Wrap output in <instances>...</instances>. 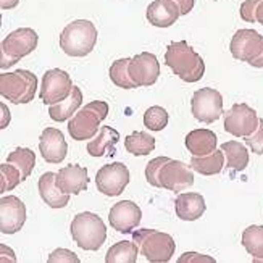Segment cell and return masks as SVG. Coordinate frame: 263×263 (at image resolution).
<instances>
[{
	"label": "cell",
	"mask_w": 263,
	"mask_h": 263,
	"mask_svg": "<svg viewBox=\"0 0 263 263\" xmlns=\"http://www.w3.org/2000/svg\"><path fill=\"white\" fill-rule=\"evenodd\" d=\"M165 65L184 83H197L203 78L205 63L202 57L186 41L171 42L166 47Z\"/></svg>",
	"instance_id": "6da1fadb"
},
{
	"label": "cell",
	"mask_w": 263,
	"mask_h": 263,
	"mask_svg": "<svg viewBox=\"0 0 263 263\" xmlns=\"http://www.w3.org/2000/svg\"><path fill=\"white\" fill-rule=\"evenodd\" d=\"M97 29L89 20H76L66 25L60 34V49L70 57L83 59L94 50Z\"/></svg>",
	"instance_id": "7a4b0ae2"
},
{
	"label": "cell",
	"mask_w": 263,
	"mask_h": 263,
	"mask_svg": "<svg viewBox=\"0 0 263 263\" xmlns=\"http://www.w3.org/2000/svg\"><path fill=\"white\" fill-rule=\"evenodd\" d=\"M70 233L78 247H81L83 250H90V252L99 250L107 239L105 223L92 212L78 213L70 224Z\"/></svg>",
	"instance_id": "3957f363"
},
{
	"label": "cell",
	"mask_w": 263,
	"mask_h": 263,
	"mask_svg": "<svg viewBox=\"0 0 263 263\" xmlns=\"http://www.w3.org/2000/svg\"><path fill=\"white\" fill-rule=\"evenodd\" d=\"M133 241L139 247L141 255L151 263H166L173 258L176 250V242L170 234L148 228L133 231Z\"/></svg>",
	"instance_id": "277c9868"
},
{
	"label": "cell",
	"mask_w": 263,
	"mask_h": 263,
	"mask_svg": "<svg viewBox=\"0 0 263 263\" xmlns=\"http://www.w3.org/2000/svg\"><path fill=\"white\" fill-rule=\"evenodd\" d=\"M37 32L31 28H20L10 32L0 45V68L7 70L16 65L23 57L34 52L37 47Z\"/></svg>",
	"instance_id": "5b68a950"
},
{
	"label": "cell",
	"mask_w": 263,
	"mask_h": 263,
	"mask_svg": "<svg viewBox=\"0 0 263 263\" xmlns=\"http://www.w3.org/2000/svg\"><path fill=\"white\" fill-rule=\"evenodd\" d=\"M37 90V78L28 70L0 74V94L11 104H29Z\"/></svg>",
	"instance_id": "8992f818"
},
{
	"label": "cell",
	"mask_w": 263,
	"mask_h": 263,
	"mask_svg": "<svg viewBox=\"0 0 263 263\" xmlns=\"http://www.w3.org/2000/svg\"><path fill=\"white\" fill-rule=\"evenodd\" d=\"M192 115L197 121L212 124L223 115V97L216 89L202 87L196 90L191 100Z\"/></svg>",
	"instance_id": "52a82bcc"
},
{
	"label": "cell",
	"mask_w": 263,
	"mask_h": 263,
	"mask_svg": "<svg viewBox=\"0 0 263 263\" xmlns=\"http://www.w3.org/2000/svg\"><path fill=\"white\" fill-rule=\"evenodd\" d=\"M224 115V131L234 137H247L254 134L260 124L257 111L247 104H234Z\"/></svg>",
	"instance_id": "ba28073f"
},
{
	"label": "cell",
	"mask_w": 263,
	"mask_h": 263,
	"mask_svg": "<svg viewBox=\"0 0 263 263\" xmlns=\"http://www.w3.org/2000/svg\"><path fill=\"white\" fill-rule=\"evenodd\" d=\"M73 87L74 86H73L70 74L60 70V68H53V70L45 71L42 76L39 97L42 100V104L53 105L70 96Z\"/></svg>",
	"instance_id": "9c48e42d"
},
{
	"label": "cell",
	"mask_w": 263,
	"mask_h": 263,
	"mask_svg": "<svg viewBox=\"0 0 263 263\" xmlns=\"http://www.w3.org/2000/svg\"><path fill=\"white\" fill-rule=\"evenodd\" d=\"M129 178H131L129 170L124 163H121V162L108 163L97 171L96 186H97L99 192H102L104 196L117 197L129 184Z\"/></svg>",
	"instance_id": "30bf717a"
},
{
	"label": "cell",
	"mask_w": 263,
	"mask_h": 263,
	"mask_svg": "<svg viewBox=\"0 0 263 263\" xmlns=\"http://www.w3.org/2000/svg\"><path fill=\"white\" fill-rule=\"evenodd\" d=\"M231 55L241 62H254L263 50V36L255 29H239L230 44Z\"/></svg>",
	"instance_id": "8fae6325"
},
{
	"label": "cell",
	"mask_w": 263,
	"mask_h": 263,
	"mask_svg": "<svg viewBox=\"0 0 263 263\" xmlns=\"http://www.w3.org/2000/svg\"><path fill=\"white\" fill-rule=\"evenodd\" d=\"M191 165H186L181 160H170L160 171V184L163 189L171 192H182L194 184V173Z\"/></svg>",
	"instance_id": "7c38bea8"
},
{
	"label": "cell",
	"mask_w": 263,
	"mask_h": 263,
	"mask_svg": "<svg viewBox=\"0 0 263 263\" xmlns=\"http://www.w3.org/2000/svg\"><path fill=\"white\" fill-rule=\"evenodd\" d=\"M142 220V212L131 200H120L110 209L108 221L115 231L121 234L133 233Z\"/></svg>",
	"instance_id": "4fadbf2b"
},
{
	"label": "cell",
	"mask_w": 263,
	"mask_h": 263,
	"mask_svg": "<svg viewBox=\"0 0 263 263\" xmlns=\"http://www.w3.org/2000/svg\"><path fill=\"white\" fill-rule=\"evenodd\" d=\"M26 221V205L16 196L0 199V231L4 234L18 233Z\"/></svg>",
	"instance_id": "5bb4252c"
},
{
	"label": "cell",
	"mask_w": 263,
	"mask_h": 263,
	"mask_svg": "<svg viewBox=\"0 0 263 263\" xmlns=\"http://www.w3.org/2000/svg\"><path fill=\"white\" fill-rule=\"evenodd\" d=\"M129 76L137 87H148L157 83L160 76V63L154 53L142 52L129 62Z\"/></svg>",
	"instance_id": "9a60e30c"
},
{
	"label": "cell",
	"mask_w": 263,
	"mask_h": 263,
	"mask_svg": "<svg viewBox=\"0 0 263 263\" xmlns=\"http://www.w3.org/2000/svg\"><path fill=\"white\" fill-rule=\"evenodd\" d=\"M39 152L50 165H59L63 162L68 152V144L63 133L57 128H45L39 137Z\"/></svg>",
	"instance_id": "2e32d148"
},
{
	"label": "cell",
	"mask_w": 263,
	"mask_h": 263,
	"mask_svg": "<svg viewBox=\"0 0 263 263\" xmlns=\"http://www.w3.org/2000/svg\"><path fill=\"white\" fill-rule=\"evenodd\" d=\"M100 118L90 108L83 107L74 113V117L68 121V133L74 141L94 139L100 131Z\"/></svg>",
	"instance_id": "e0dca14e"
},
{
	"label": "cell",
	"mask_w": 263,
	"mask_h": 263,
	"mask_svg": "<svg viewBox=\"0 0 263 263\" xmlns=\"http://www.w3.org/2000/svg\"><path fill=\"white\" fill-rule=\"evenodd\" d=\"M55 184L65 194H74L78 196L79 192L87 189L89 176L87 170L81 165H66L60 168V171L55 176Z\"/></svg>",
	"instance_id": "ac0fdd59"
},
{
	"label": "cell",
	"mask_w": 263,
	"mask_h": 263,
	"mask_svg": "<svg viewBox=\"0 0 263 263\" xmlns=\"http://www.w3.org/2000/svg\"><path fill=\"white\" fill-rule=\"evenodd\" d=\"M145 16L155 28H170L181 16V8L175 0H154L147 7Z\"/></svg>",
	"instance_id": "d6986e66"
},
{
	"label": "cell",
	"mask_w": 263,
	"mask_h": 263,
	"mask_svg": "<svg viewBox=\"0 0 263 263\" xmlns=\"http://www.w3.org/2000/svg\"><path fill=\"white\" fill-rule=\"evenodd\" d=\"M207 210L205 199L199 192H184L179 194L175 202L176 216L182 221H196Z\"/></svg>",
	"instance_id": "ffe728a7"
},
{
	"label": "cell",
	"mask_w": 263,
	"mask_h": 263,
	"mask_svg": "<svg viewBox=\"0 0 263 263\" xmlns=\"http://www.w3.org/2000/svg\"><path fill=\"white\" fill-rule=\"evenodd\" d=\"M55 176L57 173L47 171L39 178V194L44 203H47L50 209H63L70 202L71 194H65L57 187Z\"/></svg>",
	"instance_id": "44dd1931"
},
{
	"label": "cell",
	"mask_w": 263,
	"mask_h": 263,
	"mask_svg": "<svg viewBox=\"0 0 263 263\" xmlns=\"http://www.w3.org/2000/svg\"><path fill=\"white\" fill-rule=\"evenodd\" d=\"M120 133L111 126H102L99 136L87 142V154L92 157L115 155L117 144L120 142Z\"/></svg>",
	"instance_id": "7402d4cb"
},
{
	"label": "cell",
	"mask_w": 263,
	"mask_h": 263,
	"mask_svg": "<svg viewBox=\"0 0 263 263\" xmlns=\"http://www.w3.org/2000/svg\"><path fill=\"white\" fill-rule=\"evenodd\" d=\"M218 137L212 129H194L186 136V147L194 157H205L216 151Z\"/></svg>",
	"instance_id": "603a6c76"
},
{
	"label": "cell",
	"mask_w": 263,
	"mask_h": 263,
	"mask_svg": "<svg viewBox=\"0 0 263 263\" xmlns=\"http://www.w3.org/2000/svg\"><path fill=\"white\" fill-rule=\"evenodd\" d=\"M81 104H83V92L78 86H74L71 94L68 96L65 100L59 102V104L50 105L49 117L53 121H59V123L71 120L74 117V113L79 110V107H81Z\"/></svg>",
	"instance_id": "cb8c5ba5"
},
{
	"label": "cell",
	"mask_w": 263,
	"mask_h": 263,
	"mask_svg": "<svg viewBox=\"0 0 263 263\" xmlns=\"http://www.w3.org/2000/svg\"><path fill=\"white\" fill-rule=\"evenodd\" d=\"M226 165V158H224V152L221 151H215L210 155L205 157H194L191 158V168L197 173L203 175V176H215L220 175L223 168Z\"/></svg>",
	"instance_id": "d4e9b609"
},
{
	"label": "cell",
	"mask_w": 263,
	"mask_h": 263,
	"mask_svg": "<svg viewBox=\"0 0 263 263\" xmlns=\"http://www.w3.org/2000/svg\"><path fill=\"white\" fill-rule=\"evenodd\" d=\"M221 151L224 152L226 158V168L231 173L244 171L249 165V152L244 144L237 141H228L221 145Z\"/></svg>",
	"instance_id": "484cf974"
},
{
	"label": "cell",
	"mask_w": 263,
	"mask_h": 263,
	"mask_svg": "<svg viewBox=\"0 0 263 263\" xmlns=\"http://www.w3.org/2000/svg\"><path fill=\"white\" fill-rule=\"evenodd\" d=\"M241 244L247 250L249 255H252V261L257 263L263 258V226L252 224L242 231Z\"/></svg>",
	"instance_id": "4316f807"
},
{
	"label": "cell",
	"mask_w": 263,
	"mask_h": 263,
	"mask_svg": "<svg viewBox=\"0 0 263 263\" xmlns=\"http://www.w3.org/2000/svg\"><path fill=\"white\" fill-rule=\"evenodd\" d=\"M139 247L134 241H120L107 250V263H136Z\"/></svg>",
	"instance_id": "83f0119b"
},
{
	"label": "cell",
	"mask_w": 263,
	"mask_h": 263,
	"mask_svg": "<svg viewBox=\"0 0 263 263\" xmlns=\"http://www.w3.org/2000/svg\"><path fill=\"white\" fill-rule=\"evenodd\" d=\"M124 148L133 155H148L155 148V137L144 131H134L124 137Z\"/></svg>",
	"instance_id": "f1b7e54d"
},
{
	"label": "cell",
	"mask_w": 263,
	"mask_h": 263,
	"mask_svg": "<svg viewBox=\"0 0 263 263\" xmlns=\"http://www.w3.org/2000/svg\"><path fill=\"white\" fill-rule=\"evenodd\" d=\"M7 162L15 165L21 171V179L26 181L32 173L34 165H36V155H34V152L31 151V148L18 147L7 157Z\"/></svg>",
	"instance_id": "f546056e"
},
{
	"label": "cell",
	"mask_w": 263,
	"mask_h": 263,
	"mask_svg": "<svg viewBox=\"0 0 263 263\" xmlns=\"http://www.w3.org/2000/svg\"><path fill=\"white\" fill-rule=\"evenodd\" d=\"M129 62L131 59H120L113 62L110 66V79L117 87L121 89H134L137 87L129 76Z\"/></svg>",
	"instance_id": "4dcf8cb0"
},
{
	"label": "cell",
	"mask_w": 263,
	"mask_h": 263,
	"mask_svg": "<svg viewBox=\"0 0 263 263\" xmlns=\"http://www.w3.org/2000/svg\"><path fill=\"white\" fill-rule=\"evenodd\" d=\"M170 115L163 107L154 105L144 113V126L151 131H163L168 124Z\"/></svg>",
	"instance_id": "1f68e13d"
},
{
	"label": "cell",
	"mask_w": 263,
	"mask_h": 263,
	"mask_svg": "<svg viewBox=\"0 0 263 263\" xmlns=\"http://www.w3.org/2000/svg\"><path fill=\"white\" fill-rule=\"evenodd\" d=\"M21 179V171L11 163H2L0 165V192L5 194L7 191H13Z\"/></svg>",
	"instance_id": "d6a6232c"
},
{
	"label": "cell",
	"mask_w": 263,
	"mask_h": 263,
	"mask_svg": "<svg viewBox=\"0 0 263 263\" xmlns=\"http://www.w3.org/2000/svg\"><path fill=\"white\" fill-rule=\"evenodd\" d=\"M171 158L168 157H157L154 160H151V162L147 163L145 166V179L151 186L154 187H162V184H160V171H162L163 165L166 162H170Z\"/></svg>",
	"instance_id": "836d02e7"
},
{
	"label": "cell",
	"mask_w": 263,
	"mask_h": 263,
	"mask_svg": "<svg viewBox=\"0 0 263 263\" xmlns=\"http://www.w3.org/2000/svg\"><path fill=\"white\" fill-rule=\"evenodd\" d=\"M246 144L250 147V151L257 155H263V118H260V124L254 134L244 137Z\"/></svg>",
	"instance_id": "e575fe53"
},
{
	"label": "cell",
	"mask_w": 263,
	"mask_h": 263,
	"mask_svg": "<svg viewBox=\"0 0 263 263\" xmlns=\"http://www.w3.org/2000/svg\"><path fill=\"white\" fill-rule=\"evenodd\" d=\"M261 0H244L239 15L246 23H257V7Z\"/></svg>",
	"instance_id": "d590c367"
},
{
	"label": "cell",
	"mask_w": 263,
	"mask_h": 263,
	"mask_svg": "<svg viewBox=\"0 0 263 263\" xmlns=\"http://www.w3.org/2000/svg\"><path fill=\"white\" fill-rule=\"evenodd\" d=\"M50 263H59V261H74V263H79V257L71 252V250H68V249H57L53 250V252L49 255L47 258Z\"/></svg>",
	"instance_id": "8d00e7d4"
},
{
	"label": "cell",
	"mask_w": 263,
	"mask_h": 263,
	"mask_svg": "<svg viewBox=\"0 0 263 263\" xmlns=\"http://www.w3.org/2000/svg\"><path fill=\"white\" fill-rule=\"evenodd\" d=\"M86 107L90 108L94 113H97L102 121H104L108 115V104L104 100H94V102H90V104H87Z\"/></svg>",
	"instance_id": "74e56055"
},
{
	"label": "cell",
	"mask_w": 263,
	"mask_h": 263,
	"mask_svg": "<svg viewBox=\"0 0 263 263\" xmlns=\"http://www.w3.org/2000/svg\"><path fill=\"white\" fill-rule=\"evenodd\" d=\"M179 263H184V261H207V263H215V258L209 257V255H200V254H196V252H186L182 254L179 258H178Z\"/></svg>",
	"instance_id": "f35d334b"
},
{
	"label": "cell",
	"mask_w": 263,
	"mask_h": 263,
	"mask_svg": "<svg viewBox=\"0 0 263 263\" xmlns=\"http://www.w3.org/2000/svg\"><path fill=\"white\" fill-rule=\"evenodd\" d=\"M181 8V15H189L194 5H196V0H175Z\"/></svg>",
	"instance_id": "ab89813d"
},
{
	"label": "cell",
	"mask_w": 263,
	"mask_h": 263,
	"mask_svg": "<svg viewBox=\"0 0 263 263\" xmlns=\"http://www.w3.org/2000/svg\"><path fill=\"white\" fill-rule=\"evenodd\" d=\"M20 4V0H0V8L2 10H11Z\"/></svg>",
	"instance_id": "60d3db41"
},
{
	"label": "cell",
	"mask_w": 263,
	"mask_h": 263,
	"mask_svg": "<svg viewBox=\"0 0 263 263\" xmlns=\"http://www.w3.org/2000/svg\"><path fill=\"white\" fill-rule=\"evenodd\" d=\"M2 111H4V121H2V129H5L7 128V124L10 123V111H7V107L5 105H2Z\"/></svg>",
	"instance_id": "b9f144b4"
},
{
	"label": "cell",
	"mask_w": 263,
	"mask_h": 263,
	"mask_svg": "<svg viewBox=\"0 0 263 263\" xmlns=\"http://www.w3.org/2000/svg\"><path fill=\"white\" fill-rule=\"evenodd\" d=\"M249 65H250V66H254V68H263V50H261V53L257 57V59H255L254 62H250Z\"/></svg>",
	"instance_id": "7bdbcfd3"
},
{
	"label": "cell",
	"mask_w": 263,
	"mask_h": 263,
	"mask_svg": "<svg viewBox=\"0 0 263 263\" xmlns=\"http://www.w3.org/2000/svg\"><path fill=\"white\" fill-rule=\"evenodd\" d=\"M257 23H260V25L263 26V0L257 7Z\"/></svg>",
	"instance_id": "ee69618b"
},
{
	"label": "cell",
	"mask_w": 263,
	"mask_h": 263,
	"mask_svg": "<svg viewBox=\"0 0 263 263\" xmlns=\"http://www.w3.org/2000/svg\"><path fill=\"white\" fill-rule=\"evenodd\" d=\"M257 263H263V258H261V260H258V261H257Z\"/></svg>",
	"instance_id": "f6af8a7d"
}]
</instances>
